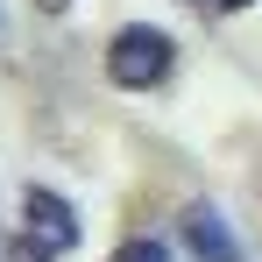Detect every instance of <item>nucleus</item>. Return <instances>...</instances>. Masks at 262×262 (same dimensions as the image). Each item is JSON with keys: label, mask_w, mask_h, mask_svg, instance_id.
<instances>
[{"label": "nucleus", "mask_w": 262, "mask_h": 262, "mask_svg": "<svg viewBox=\"0 0 262 262\" xmlns=\"http://www.w3.org/2000/svg\"><path fill=\"white\" fill-rule=\"evenodd\" d=\"M36 7H43V14H64V7H71V0H36Z\"/></svg>", "instance_id": "7"}, {"label": "nucleus", "mask_w": 262, "mask_h": 262, "mask_svg": "<svg viewBox=\"0 0 262 262\" xmlns=\"http://www.w3.org/2000/svg\"><path fill=\"white\" fill-rule=\"evenodd\" d=\"M213 7H227V14H241V7H255V0H213Z\"/></svg>", "instance_id": "6"}, {"label": "nucleus", "mask_w": 262, "mask_h": 262, "mask_svg": "<svg viewBox=\"0 0 262 262\" xmlns=\"http://www.w3.org/2000/svg\"><path fill=\"white\" fill-rule=\"evenodd\" d=\"M177 234L191 241V255H199V262H241V241H234V227H227L213 206H184Z\"/></svg>", "instance_id": "3"}, {"label": "nucleus", "mask_w": 262, "mask_h": 262, "mask_svg": "<svg viewBox=\"0 0 262 262\" xmlns=\"http://www.w3.org/2000/svg\"><path fill=\"white\" fill-rule=\"evenodd\" d=\"M7 262H57V248H50V241H36V234L21 227V234H14V248H7Z\"/></svg>", "instance_id": "5"}, {"label": "nucleus", "mask_w": 262, "mask_h": 262, "mask_svg": "<svg viewBox=\"0 0 262 262\" xmlns=\"http://www.w3.org/2000/svg\"><path fill=\"white\" fill-rule=\"evenodd\" d=\"M21 227H29L36 241H50L57 255H64V248H78V213H71V206H64L57 191H43V184H36V191L21 199Z\"/></svg>", "instance_id": "2"}, {"label": "nucleus", "mask_w": 262, "mask_h": 262, "mask_svg": "<svg viewBox=\"0 0 262 262\" xmlns=\"http://www.w3.org/2000/svg\"><path fill=\"white\" fill-rule=\"evenodd\" d=\"M170 64H177V50H170V36L163 29H121L114 43H106V78L121 92H149V85H163L170 78Z\"/></svg>", "instance_id": "1"}, {"label": "nucleus", "mask_w": 262, "mask_h": 262, "mask_svg": "<svg viewBox=\"0 0 262 262\" xmlns=\"http://www.w3.org/2000/svg\"><path fill=\"white\" fill-rule=\"evenodd\" d=\"M114 262H170V248H163V241H149V234H135V241L114 248Z\"/></svg>", "instance_id": "4"}]
</instances>
